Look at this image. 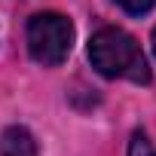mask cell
<instances>
[{"instance_id": "cell-3", "label": "cell", "mask_w": 156, "mask_h": 156, "mask_svg": "<svg viewBox=\"0 0 156 156\" xmlns=\"http://www.w3.org/2000/svg\"><path fill=\"white\" fill-rule=\"evenodd\" d=\"M0 156H37V141L25 126H9L0 135Z\"/></svg>"}, {"instance_id": "cell-2", "label": "cell", "mask_w": 156, "mask_h": 156, "mask_svg": "<svg viewBox=\"0 0 156 156\" xmlns=\"http://www.w3.org/2000/svg\"><path fill=\"white\" fill-rule=\"evenodd\" d=\"M73 25L61 12H37L28 22V52L37 64L55 67L70 55Z\"/></svg>"}, {"instance_id": "cell-1", "label": "cell", "mask_w": 156, "mask_h": 156, "mask_svg": "<svg viewBox=\"0 0 156 156\" xmlns=\"http://www.w3.org/2000/svg\"><path fill=\"white\" fill-rule=\"evenodd\" d=\"M89 61L107 80L150 83V64L141 43L122 28H101L89 40Z\"/></svg>"}, {"instance_id": "cell-5", "label": "cell", "mask_w": 156, "mask_h": 156, "mask_svg": "<svg viewBox=\"0 0 156 156\" xmlns=\"http://www.w3.org/2000/svg\"><path fill=\"white\" fill-rule=\"evenodd\" d=\"M113 3H119L129 16H144L156 6V0H113Z\"/></svg>"}, {"instance_id": "cell-6", "label": "cell", "mask_w": 156, "mask_h": 156, "mask_svg": "<svg viewBox=\"0 0 156 156\" xmlns=\"http://www.w3.org/2000/svg\"><path fill=\"white\" fill-rule=\"evenodd\" d=\"M153 52H156V28H153Z\"/></svg>"}, {"instance_id": "cell-4", "label": "cell", "mask_w": 156, "mask_h": 156, "mask_svg": "<svg viewBox=\"0 0 156 156\" xmlns=\"http://www.w3.org/2000/svg\"><path fill=\"white\" fill-rule=\"evenodd\" d=\"M129 156H156L153 141L147 138V132H135L129 141Z\"/></svg>"}]
</instances>
